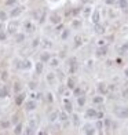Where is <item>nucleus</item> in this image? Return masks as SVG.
Listing matches in <instances>:
<instances>
[{"instance_id": "obj_33", "label": "nucleus", "mask_w": 128, "mask_h": 135, "mask_svg": "<svg viewBox=\"0 0 128 135\" xmlns=\"http://www.w3.org/2000/svg\"><path fill=\"white\" fill-rule=\"evenodd\" d=\"M84 102H85V99H84L83 96H81V98H79V105H81V106H83V105H84Z\"/></svg>"}, {"instance_id": "obj_17", "label": "nucleus", "mask_w": 128, "mask_h": 135, "mask_svg": "<svg viewBox=\"0 0 128 135\" xmlns=\"http://www.w3.org/2000/svg\"><path fill=\"white\" fill-rule=\"evenodd\" d=\"M7 96V90L4 87H1L0 88V98H6Z\"/></svg>"}, {"instance_id": "obj_19", "label": "nucleus", "mask_w": 128, "mask_h": 135, "mask_svg": "<svg viewBox=\"0 0 128 135\" xmlns=\"http://www.w3.org/2000/svg\"><path fill=\"white\" fill-rule=\"evenodd\" d=\"M58 64H59V62H58V59H56V58H54V59H50V65H51L52 68H56V66H58Z\"/></svg>"}, {"instance_id": "obj_40", "label": "nucleus", "mask_w": 128, "mask_h": 135, "mask_svg": "<svg viewBox=\"0 0 128 135\" xmlns=\"http://www.w3.org/2000/svg\"><path fill=\"white\" fill-rule=\"evenodd\" d=\"M34 87H36L34 83H30V84H29V88H30V90H34Z\"/></svg>"}, {"instance_id": "obj_27", "label": "nucleus", "mask_w": 128, "mask_h": 135, "mask_svg": "<svg viewBox=\"0 0 128 135\" xmlns=\"http://www.w3.org/2000/svg\"><path fill=\"white\" fill-rule=\"evenodd\" d=\"M98 90H99L101 92H106V87H105V84H103V83H102V84H99Z\"/></svg>"}, {"instance_id": "obj_13", "label": "nucleus", "mask_w": 128, "mask_h": 135, "mask_svg": "<svg viewBox=\"0 0 128 135\" xmlns=\"http://www.w3.org/2000/svg\"><path fill=\"white\" fill-rule=\"evenodd\" d=\"M54 80H55L54 73H48V74H47V81L50 83V84H52V83H54Z\"/></svg>"}, {"instance_id": "obj_7", "label": "nucleus", "mask_w": 128, "mask_h": 135, "mask_svg": "<svg viewBox=\"0 0 128 135\" xmlns=\"http://www.w3.org/2000/svg\"><path fill=\"white\" fill-rule=\"evenodd\" d=\"M91 19H92V22H94V24H98V22H99V11H98V10L94 11V14H92V18H91Z\"/></svg>"}, {"instance_id": "obj_39", "label": "nucleus", "mask_w": 128, "mask_h": 135, "mask_svg": "<svg viewBox=\"0 0 128 135\" xmlns=\"http://www.w3.org/2000/svg\"><path fill=\"white\" fill-rule=\"evenodd\" d=\"M39 41H40L39 39H36V40H34V41H33V47H36V46L39 44Z\"/></svg>"}, {"instance_id": "obj_3", "label": "nucleus", "mask_w": 128, "mask_h": 135, "mask_svg": "<svg viewBox=\"0 0 128 135\" xmlns=\"http://www.w3.org/2000/svg\"><path fill=\"white\" fill-rule=\"evenodd\" d=\"M24 11V7H15L11 13H10V17H13V18H15V17L21 15V13Z\"/></svg>"}, {"instance_id": "obj_49", "label": "nucleus", "mask_w": 128, "mask_h": 135, "mask_svg": "<svg viewBox=\"0 0 128 135\" xmlns=\"http://www.w3.org/2000/svg\"><path fill=\"white\" fill-rule=\"evenodd\" d=\"M0 112H1V110H0Z\"/></svg>"}, {"instance_id": "obj_2", "label": "nucleus", "mask_w": 128, "mask_h": 135, "mask_svg": "<svg viewBox=\"0 0 128 135\" xmlns=\"http://www.w3.org/2000/svg\"><path fill=\"white\" fill-rule=\"evenodd\" d=\"M17 29H18V22H10L7 26V32L10 33V35H15L17 33Z\"/></svg>"}, {"instance_id": "obj_47", "label": "nucleus", "mask_w": 128, "mask_h": 135, "mask_svg": "<svg viewBox=\"0 0 128 135\" xmlns=\"http://www.w3.org/2000/svg\"><path fill=\"white\" fill-rule=\"evenodd\" d=\"M125 86H127V88H128V83H127V84H125Z\"/></svg>"}, {"instance_id": "obj_23", "label": "nucleus", "mask_w": 128, "mask_h": 135, "mask_svg": "<svg viewBox=\"0 0 128 135\" xmlns=\"http://www.w3.org/2000/svg\"><path fill=\"white\" fill-rule=\"evenodd\" d=\"M24 39H25V36H24V35H17V36H15L17 43H21V41H24Z\"/></svg>"}, {"instance_id": "obj_43", "label": "nucleus", "mask_w": 128, "mask_h": 135, "mask_svg": "<svg viewBox=\"0 0 128 135\" xmlns=\"http://www.w3.org/2000/svg\"><path fill=\"white\" fill-rule=\"evenodd\" d=\"M74 94H76V95H79V94H81V91H80V90H74Z\"/></svg>"}, {"instance_id": "obj_21", "label": "nucleus", "mask_w": 128, "mask_h": 135, "mask_svg": "<svg viewBox=\"0 0 128 135\" xmlns=\"http://www.w3.org/2000/svg\"><path fill=\"white\" fill-rule=\"evenodd\" d=\"M68 87L69 88H74V79L70 77V79L68 80Z\"/></svg>"}, {"instance_id": "obj_38", "label": "nucleus", "mask_w": 128, "mask_h": 135, "mask_svg": "<svg viewBox=\"0 0 128 135\" xmlns=\"http://www.w3.org/2000/svg\"><path fill=\"white\" fill-rule=\"evenodd\" d=\"M4 39H6V35L3 32H0V40H4Z\"/></svg>"}, {"instance_id": "obj_32", "label": "nucleus", "mask_w": 128, "mask_h": 135, "mask_svg": "<svg viewBox=\"0 0 128 135\" xmlns=\"http://www.w3.org/2000/svg\"><path fill=\"white\" fill-rule=\"evenodd\" d=\"M90 13H91V8H90V7H87L85 10H84V15H85V17L90 15Z\"/></svg>"}, {"instance_id": "obj_31", "label": "nucleus", "mask_w": 128, "mask_h": 135, "mask_svg": "<svg viewBox=\"0 0 128 135\" xmlns=\"http://www.w3.org/2000/svg\"><path fill=\"white\" fill-rule=\"evenodd\" d=\"M61 120H62V121H66V120H68V116H66V113H61Z\"/></svg>"}, {"instance_id": "obj_6", "label": "nucleus", "mask_w": 128, "mask_h": 135, "mask_svg": "<svg viewBox=\"0 0 128 135\" xmlns=\"http://www.w3.org/2000/svg\"><path fill=\"white\" fill-rule=\"evenodd\" d=\"M84 134H95L94 127H92V126H90V124L84 126Z\"/></svg>"}, {"instance_id": "obj_37", "label": "nucleus", "mask_w": 128, "mask_h": 135, "mask_svg": "<svg viewBox=\"0 0 128 135\" xmlns=\"http://www.w3.org/2000/svg\"><path fill=\"white\" fill-rule=\"evenodd\" d=\"M106 4H114V0H105Z\"/></svg>"}, {"instance_id": "obj_41", "label": "nucleus", "mask_w": 128, "mask_h": 135, "mask_svg": "<svg viewBox=\"0 0 128 135\" xmlns=\"http://www.w3.org/2000/svg\"><path fill=\"white\" fill-rule=\"evenodd\" d=\"M73 119H74V123H77V121H79V116H77V114H74V116H73Z\"/></svg>"}, {"instance_id": "obj_34", "label": "nucleus", "mask_w": 128, "mask_h": 135, "mask_svg": "<svg viewBox=\"0 0 128 135\" xmlns=\"http://www.w3.org/2000/svg\"><path fill=\"white\" fill-rule=\"evenodd\" d=\"M103 127V124H102V121H98V123H96V128H99V130H101V128Z\"/></svg>"}, {"instance_id": "obj_10", "label": "nucleus", "mask_w": 128, "mask_h": 135, "mask_svg": "<svg viewBox=\"0 0 128 135\" xmlns=\"http://www.w3.org/2000/svg\"><path fill=\"white\" fill-rule=\"evenodd\" d=\"M30 66H32V65H30V62H29V61H24V62H22V65H19V68H21V69H29Z\"/></svg>"}, {"instance_id": "obj_8", "label": "nucleus", "mask_w": 128, "mask_h": 135, "mask_svg": "<svg viewBox=\"0 0 128 135\" xmlns=\"http://www.w3.org/2000/svg\"><path fill=\"white\" fill-rule=\"evenodd\" d=\"M51 22H52V24L54 25H56V24H59V22H61V17L59 15H51Z\"/></svg>"}, {"instance_id": "obj_36", "label": "nucleus", "mask_w": 128, "mask_h": 135, "mask_svg": "<svg viewBox=\"0 0 128 135\" xmlns=\"http://www.w3.org/2000/svg\"><path fill=\"white\" fill-rule=\"evenodd\" d=\"M123 51H128V43H125L124 46H123V48H121Z\"/></svg>"}, {"instance_id": "obj_46", "label": "nucleus", "mask_w": 128, "mask_h": 135, "mask_svg": "<svg viewBox=\"0 0 128 135\" xmlns=\"http://www.w3.org/2000/svg\"><path fill=\"white\" fill-rule=\"evenodd\" d=\"M15 91H19V84H15Z\"/></svg>"}, {"instance_id": "obj_15", "label": "nucleus", "mask_w": 128, "mask_h": 135, "mask_svg": "<svg viewBox=\"0 0 128 135\" xmlns=\"http://www.w3.org/2000/svg\"><path fill=\"white\" fill-rule=\"evenodd\" d=\"M56 119H58V112H52V113L50 114V121L52 123V121H55Z\"/></svg>"}, {"instance_id": "obj_42", "label": "nucleus", "mask_w": 128, "mask_h": 135, "mask_svg": "<svg viewBox=\"0 0 128 135\" xmlns=\"http://www.w3.org/2000/svg\"><path fill=\"white\" fill-rule=\"evenodd\" d=\"M15 3V0H7V4L10 6V4H14Z\"/></svg>"}, {"instance_id": "obj_22", "label": "nucleus", "mask_w": 128, "mask_h": 135, "mask_svg": "<svg viewBox=\"0 0 128 135\" xmlns=\"http://www.w3.org/2000/svg\"><path fill=\"white\" fill-rule=\"evenodd\" d=\"M41 44H43L44 47H51V43H50V40H48V39H43Z\"/></svg>"}, {"instance_id": "obj_9", "label": "nucleus", "mask_w": 128, "mask_h": 135, "mask_svg": "<svg viewBox=\"0 0 128 135\" xmlns=\"http://www.w3.org/2000/svg\"><path fill=\"white\" fill-rule=\"evenodd\" d=\"M24 99H25V94H19V95L17 96V99H15L17 105H21V103L24 102Z\"/></svg>"}, {"instance_id": "obj_25", "label": "nucleus", "mask_w": 128, "mask_h": 135, "mask_svg": "<svg viewBox=\"0 0 128 135\" xmlns=\"http://www.w3.org/2000/svg\"><path fill=\"white\" fill-rule=\"evenodd\" d=\"M14 132H15V134H21V132H22V126L18 124V126L15 127V130H14Z\"/></svg>"}, {"instance_id": "obj_11", "label": "nucleus", "mask_w": 128, "mask_h": 135, "mask_svg": "<svg viewBox=\"0 0 128 135\" xmlns=\"http://www.w3.org/2000/svg\"><path fill=\"white\" fill-rule=\"evenodd\" d=\"M34 108H36V102L30 101V102H28V103H26V109H28V110H33Z\"/></svg>"}, {"instance_id": "obj_28", "label": "nucleus", "mask_w": 128, "mask_h": 135, "mask_svg": "<svg viewBox=\"0 0 128 135\" xmlns=\"http://www.w3.org/2000/svg\"><path fill=\"white\" fill-rule=\"evenodd\" d=\"M36 68H37V73H41V70H43V64L39 62V64L36 65Z\"/></svg>"}, {"instance_id": "obj_48", "label": "nucleus", "mask_w": 128, "mask_h": 135, "mask_svg": "<svg viewBox=\"0 0 128 135\" xmlns=\"http://www.w3.org/2000/svg\"><path fill=\"white\" fill-rule=\"evenodd\" d=\"M83 1H88V0H83Z\"/></svg>"}, {"instance_id": "obj_14", "label": "nucleus", "mask_w": 128, "mask_h": 135, "mask_svg": "<svg viewBox=\"0 0 128 135\" xmlns=\"http://www.w3.org/2000/svg\"><path fill=\"white\" fill-rule=\"evenodd\" d=\"M64 103H65V109L68 112H72V105H70V102H69L68 99H64Z\"/></svg>"}, {"instance_id": "obj_30", "label": "nucleus", "mask_w": 128, "mask_h": 135, "mask_svg": "<svg viewBox=\"0 0 128 135\" xmlns=\"http://www.w3.org/2000/svg\"><path fill=\"white\" fill-rule=\"evenodd\" d=\"M68 36H69V30H65L64 33H62V39H68Z\"/></svg>"}, {"instance_id": "obj_16", "label": "nucleus", "mask_w": 128, "mask_h": 135, "mask_svg": "<svg viewBox=\"0 0 128 135\" xmlns=\"http://www.w3.org/2000/svg\"><path fill=\"white\" fill-rule=\"evenodd\" d=\"M41 61H43V62H48V61H50L48 52H43V54H41Z\"/></svg>"}, {"instance_id": "obj_5", "label": "nucleus", "mask_w": 128, "mask_h": 135, "mask_svg": "<svg viewBox=\"0 0 128 135\" xmlns=\"http://www.w3.org/2000/svg\"><path fill=\"white\" fill-rule=\"evenodd\" d=\"M25 30L28 33H32L33 30H34V25H33L32 22H26V24H25Z\"/></svg>"}, {"instance_id": "obj_29", "label": "nucleus", "mask_w": 128, "mask_h": 135, "mask_svg": "<svg viewBox=\"0 0 128 135\" xmlns=\"http://www.w3.org/2000/svg\"><path fill=\"white\" fill-rule=\"evenodd\" d=\"M74 41H76V47H77V46H80V44H81V37H80V36H77V37L74 39Z\"/></svg>"}, {"instance_id": "obj_18", "label": "nucleus", "mask_w": 128, "mask_h": 135, "mask_svg": "<svg viewBox=\"0 0 128 135\" xmlns=\"http://www.w3.org/2000/svg\"><path fill=\"white\" fill-rule=\"evenodd\" d=\"M119 4H120L121 8H128V1H127V0H120V1H119Z\"/></svg>"}, {"instance_id": "obj_26", "label": "nucleus", "mask_w": 128, "mask_h": 135, "mask_svg": "<svg viewBox=\"0 0 128 135\" xmlns=\"http://www.w3.org/2000/svg\"><path fill=\"white\" fill-rule=\"evenodd\" d=\"M7 19V14L4 11H0V21H6Z\"/></svg>"}, {"instance_id": "obj_4", "label": "nucleus", "mask_w": 128, "mask_h": 135, "mask_svg": "<svg viewBox=\"0 0 128 135\" xmlns=\"http://www.w3.org/2000/svg\"><path fill=\"white\" fill-rule=\"evenodd\" d=\"M96 114H98V112L94 110V109H88L85 112V116H87L88 119H94V117H96Z\"/></svg>"}, {"instance_id": "obj_12", "label": "nucleus", "mask_w": 128, "mask_h": 135, "mask_svg": "<svg viewBox=\"0 0 128 135\" xmlns=\"http://www.w3.org/2000/svg\"><path fill=\"white\" fill-rule=\"evenodd\" d=\"M106 51H107V50H106V47H102V48H98V50H96V55H105V54H106Z\"/></svg>"}, {"instance_id": "obj_1", "label": "nucleus", "mask_w": 128, "mask_h": 135, "mask_svg": "<svg viewBox=\"0 0 128 135\" xmlns=\"http://www.w3.org/2000/svg\"><path fill=\"white\" fill-rule=\"evenodd\" d=\"M116 114H117L120 119H127V117H128V108H127V106L119 108V109L116 110Z\"/></svg>"}, {"instance_id": "obj_24", "label": "nucleus", "mask_w": 128, "mask_h": 135, "mask_svg": "<svg viewBox=\"0 0 128 135\" xmlns=\"http://www.w3.org/2000/svg\"><path fill=\"white\" fill-rule=\"evenodd\" d=\"M94 102L95 103H102L103 102V96H95V98H94Z\"/></svg>"}, {"instance_id": "obj_35", "label": "nucleus", "mask_w": 128, "mask_h": 135, "mask_svg": "<svg viewBox=\"0 0 128 135\" xmlns=\"http://www.w3.org/2000/svg\"><path fill=\"white\" fill-rule=\"evenodd\" d=\"M123 95L125 96V98H128V88H125V90L123 91Z\"/></svg>"}, {"instance_id": "obj_20", "label": "nucleus", "mask_w": 128, "mask_h": 135, "mask_svg": "<svg viewBox=\"0 0 128 135\" xmlns=\"http://www.w3.org/2000/svg\"><path fill=\"white\" fill-rule=\"evenodd\" d=\"M95 32H96V33H103V32H105L103 26H101V25H98V24H96V28H95Z\"/></svg>"}, {"instance_id": "obj_44", "label": "nucleus", "mask_w": 128, "mask_h": 135, "mask_svg": "<svg viewBox=\"0 0 128 135\" xmlns=\"http://www.w3.org/2000/svg\"><path fill=\"white\" fill-rule=\"evenodd\" d=\"M105 124H106V126L109 127V126H110V120H106V121H105Z\"/></svg>"}, {"instance_id": "obj_45", "label": "nucleus", "mask_w": 128, "mask_h": 135, "mask_svg": "<svg viewBox=\"0 0 128 135\" xmlns=\"http://www.w3.org/2000/svg\"><path fill=\"white\" fill-rule=\"evenodd\" d=\"M124 74L128 77V68H125V70H124Z\"/></svg>"}]
</instances>
